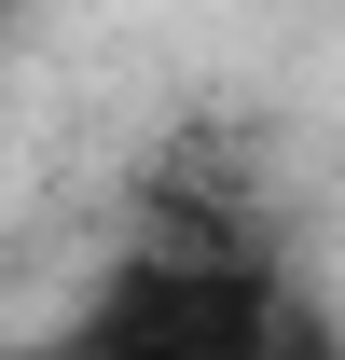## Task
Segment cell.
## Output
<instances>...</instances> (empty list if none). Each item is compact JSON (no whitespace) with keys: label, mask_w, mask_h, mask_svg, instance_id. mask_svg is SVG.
<instances>
[{"label":"cell","mask_w":345,"mask_h":360,"mask_svg":"<svg viewBox=\"0 0 345 360\" xmlns=\"http://www.w3.org/2000/svg\"><path fill=\"white\" fill-rule=\"evenodd\" d=\"M0 28H14V0H0Z\"/></svg>","instance_id":"obj_1"}]
</instances>
